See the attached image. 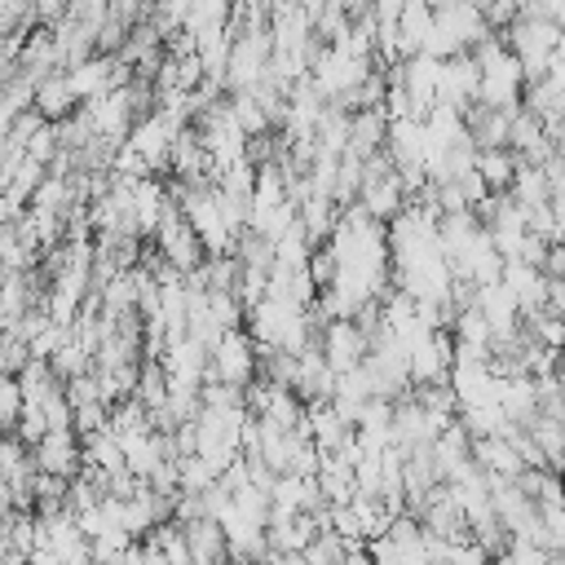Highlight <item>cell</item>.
<instances>
[{"instance_id": "obj_1", "label": "cell", "mask_w": 565, "mask_h": 565, "mask_svg": "<svg viewBox=\"0 0 565 565\" xmlns=\"http://www.w3.org/2000/svg\"><path fill=\"white\" fill-rule=\"evenodd\" d=\"M318 349H322V358H327L331 371H349L366 353V331L353 318H327L318 327Z\"/></svg>"}, {"instance_id": "obj_2", "label": "cell", "mask_w": 565, "mask_h": 565, "mask_svg": "<svg viewBox=\"0 0 565 565\" xmlns=\"http://www.w3.org/2000/svg\"><path fill=\"white\" fill-rule=\"evenodd\" d=\"M31 450V463L35 468H44V472H57V477H75L79 472V437H75V428H49L35 446H26Z\"/></svg>"}, {"instance_id": "obj_3", "label": "cell", "mask_w": 565, "mask_h": 565, "mask_svg": "<svg viewBox=\"0 0 565 565\" xmlns=\"http://www.w3.org/2000/svg\"><path fill=\"white\" fill-rule=\"evenodd\" d=\"M75 106H79V97H75V88H71V75H66V71H49V75H40V79L31 84V110H35L44 124L66 119Z\"/></svg>"}, {"instance_id": "obj_4", "label": "cell", "mask_w": 565, "mask_h": 565, "mask_svg": "<svg viewBox=\"0 0 565 565\" xmlns=\"http://www.w3.org/2000/svg\"><path fill=\"white\" fill-rule=\"evenodd\" d=\"M181 534H185V552L190 561H230L225 556V530L216 516H190V521H177Z\"/></svg>"}, {"instance_id": "obj_5", "label": "cell", "mask_w": 565, "mask_h": 565, "mask_svg": "<svg viewBox=\"0 0 565 565\" xmlns=\"http://www.w3.org/2000/svg\"><path fill=\"white\" fill-rule=\"evenodd\" d=\"M516 168H521V159L508 146H481L472 154V172L486 181V190H508L512 177H516Z\"/></svg>"}, {"instance_id": "obj_6", "label": "cell", "mask_w": 565, "mask_h": 565, "mask_svg": "<svg viewBox=\"0 0 565 565\" xmlns=\"http://www.w3.org/2000/svg\"><path fill=\"white\" fill-rule=\"evenodd\" d=\"M13 380H18V388H22V402H26V406H40L49 393H57V388H62V380L53 375V366H49L44 358H26V362L18 366V375H13Z\"/></svg>"}, {"instance_id": "obj_7", "label": "cell", "mask_w": 565, "mask_h": 565, "mask_svg": "<svg viewBox=\"0 0 565 565\" xmlns=\"http://www.w3.org/2000/svg\"><path fill=\"white\" fill-rule=\"evenodd\" d=\"M44 362L53 366V375H57V380H71V375H79V371H88V366H93V353H88L75 335H66V340L44 358Z\"/></svg>"}, {"instance_id": "obj_8", "label": "cell", "mask_w": 565, "mask_h": 565, "mask_svg": "<svg viewBox=\"0 0 565 565\" xmlns=\"http://www.w3.org/2000/svg\"><path fill=\"white\" fill-rule=\"evenodd\" d=\"M106 415H110V406H106L102 397H88V402L71 406V428H75V437H84V433H97V428H106Z\"/></svg>"}, {"instance_id": "obj_9", "label": "cell", "mask_w": 565, "mask_h": 565, "mask_svg": "<svg viewBox=\"0 0 565 565\" xmlns=\"http://www.w3.org/2000/svg\"><path fill=\"white\" fill-rule=\"evenodd\" d=\"M22 388H18V380L13 375H0V433H13V424H18V415H22Z\"/></svg>"}]
</instances>
